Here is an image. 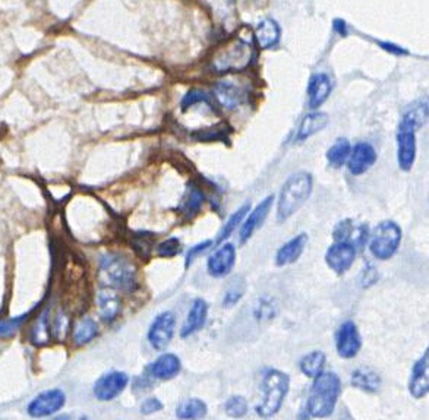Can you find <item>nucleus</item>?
<instances>
[{
	"label": "nucleus",
	"instance_id": "obj_1",
	"mask_svg": "<svg viewBox=\"0 0 429 420\" xmlns=\"http://www.w3.org/2000/svg\"><path fill=\"white\" fill-rule=\"evenodd\" d=\"M342 394V381L335 372H322L314 378L306 402L308 416L327 417L335 411Z\"/></svg>",
	"mask_w": 429,
	"mask_h": 420
},
{
	"label": "nucleus",
	"instance_id": "obj_2",
	"mask_svg": "<svg viewBox=\"0 0 429 420\" xmlns=\"http://www.w3.org/2000/svg\"><path fill=\"white\" fill-rule=\"evenodd\" d=\"M314 181L309 173L300 171L284 182L277 203V221L284 223L296 214L313 193Z\"/></svg>",
	"mask_w": 429,
	"mask_h": 420
},
{
	"label": "nucleus",
	"instance_id": "obj_3",
	"mask_svg": "<svg viewBox=\"0 0 429 420\" xmlns=\"http://www.w3.org/2000/svg\"><path fill=\"white\" fill-rule=\"evenodd\" d=\"M103 284L121 291H134L138 287L136 266L124 255L107 254L100 261Z\"/></svg>",
	"mask_w": 429,
	"mask_h": 420
},
{
	"label": "nucleus",
	"instance_id": "obj_4",
	"mask_svg": "<svg viewBox=\"0 0 429 420\" xmlns=\"http://www.w3.org/2000/svg\"><path fill=\"white\" fill-rule=\"evenodd\" d=\"M290 378L288 374L278 369H270L262 378L261 391L262 402L255 407L256 414L261 417H273L277 414L289 392Z\"/></svg>",
	"mask_w": 429,
	"mask_h": 420
},
{
	"label": "nucleus",
	"instance_id": "obj_5",
	"mask_svg": "<svg viewBox=\"0 0 429 420\" xmlns=\"http://www.w3.org/2000/svg\"><path fill=\"white\" fill-rule=\"evenodd\" d=\"M254 58V48L244 38H233L223 44L212 56V66L217 72H241Z\"/></svg>",
	"mask_w": 429,
	"mask_h": 420
},
{
	"label": "nucleus",
	"instance_id": "obj_6",
	"mask_svg": "<svg viewBox=\"0 0 429 420\" xmlns=\"http://www.w3.org/2000/svg\"><path fill=\"white\" fill-rule=\"evenodd\" d=\"M422 126L419 117L408 110L397 131V161L403 171H411L416 158V131Z\"/></svg>",
	"mask_w": 429,
	"mask_h": 420
},
{
	"label": "nucleus",
	"instance_id": "obj_7",
	"mask_svg": "<svg viewBox=\"0 0 429 420\" xmlns=\"http://www.w3.org/2000/svg\"><path fill=\"white\" fill-rule=\"evenodd\" d=\"M401 236V229L394 221H381L371 236L369 252L379 261H387L393 258L400 248Z\"/></svg>",
	"mask_w": 429,
	"mask_h": 420
},
{
	"label": "nucleus",
	"instance_id": "obj_8",
	"mask_svg": "<svg viewBox=\"0 0 429 420\" xmlns=\"http://www.w3.org/2000/svg\"><path fill=\"white\" fill-rule=\"evenodd\" d=\"M176 328V318L173 312L165 311L156 316L148 331V341L157 352H163L168 349V345L172 343Z\"/></svg>",
	"mask_w": 429,
	"mask_h": 420
},
{
	"label": "nucleus",
	"instance_id": "obj_9",
	"mask_svg": "<svg viewBox=\"0 0 429 420\" xmlns=\"http://www.w3.org/2000/svg\"><path fill=\"white\" fill-rule=\"evenodd\" d=\"M336 349L340 357L353 359L362 349V338L353 321H346L337 331Z\"/></svg>",
	"mask_w": 429,
	"mask_h": 420
},
{
	"label": "nucleus",
	"instance_id": "obj_10",
	"mask_svg": "<svg viewBox=\"0 0 429 420\" xmlns=\"http://www.w3.org/2000/svg\"><path fill=\"white\" fill-rule=\"evenodd\" d=\"M129 382V377L121 370L103 375L94 385V395L100 402H112L121 395Z\"/></svg>",
	"mask_w": 429,
	"mask_h": 420
},
{
	"label": "nucleus",
	"instance_id": "obj_11",
	"mask_svg": "<svg viewBox=\"0 0 429 420\" xmlns=\"http://www.w3.org/2000/svg\"><path fill=\"white\" fill-rule=\"evenodd\" d=\"M356 258V248L347 242H336L325 252V262L336 274L343 276L350 269Z\"/></svg>",
	"mask_w": 429,
	"mask_h": 420
},
{
	"label": "nucleus",
	"instance_id": "obj_12",
	"mask_svg": "<svg viewBox=\"0 0 429 420\" xmlns=\"http://www.w3.org/2000/svg\"><path fill=\"white\" fill-rule=\"evenodd\" d=\"M234 264H236L234 244L224 243L208 258L207 261L208 274L214 279H224L232 273Z\"/></svg>",
	"mask_w": 429,
	"mask_h": 420
},
{
	"label": "nucleus",
	"instance_id": "obj_13",
	"mask_svg": "<svg viewBox=\"0 0 429 420\" xmlns=\"http://www.w3.org/2000/svg\"><path fill=\"white\" fill-rule=\"evenodd\" d=\"M65 404V394L62 389H47L38 394L30 403L28 413L33 417H44L59 411Z\"/></svg>",
	"mask_w": 429,
	"mask_h": 420
},
{
	"label": "nucleus",
	"instance_id": "obj_14",
	"mask_svg": "<svg viewBox=\"0 0 429 420\" xmlns=\"http://www.w3.org/2000/svg\"><path fill=\"white\" fill-rule=\"evenodd\" d=\"M273 203H274V196L273 195L264 198V200H262L256 205V208L251 211L249 217L242 221V227H241V232H239V243L241 244H245L254 236V233L258 229H261L262 223H264L266 218L270 214Z\"/></svg>",
	"mask_w": 429,
	"mask_h": 420
},
{
	"label": "nucleus",
	"instance_id": "obj_15",
	"mask_svg": "<svg viewBox=\"0 0 429 420\" xmlns=\"http://www.w3.org/2000/svg\"><path fill=\"white\" fill-rule=\"evenodd\" d=\"M349 171L353 176H361L366 173L376 161L375 148L368 142H359L350 150L349 156Z\"/></svg>",
	"mask_w": 429,
	"mask_h": 420
},
{
	"label": "nucleus",
	"instance_id": "obj_16",
	"mask_svg": "<svg viewBox=\"0 0 429 420\" xmlns=\"http://www.w3.org/2000/svg\"><path fill=\"white\" fill-rule=\"evenodd\" d=\"M332 237L336 242H347L354 248H361L368 239V227L364 223L357 225L352 220H343L332 232Z\"/></svg>",
	"mask_w": 429,
	"mask_h": 420
},
{
	"label": "nucleus",
	"instance_id": "obj_17",
	"mask_svg": "<svg viewBox=\"0 0 429 420\" xmlns=\"http://www.w3.org/2000/svg\"><path fill=\"white\" fill-rule=\"evenodd\" d=\"M429 350L426 349L423 356L419 357V360L413 365L411 382H409V392L412 394L413 399H423L429 391Z\"/></svg>",
	"mask_w": 429,
	"mask_h": 420
},
{
	"label": "nucleus",
	"instance_id": "obj_18",
	"mask_svg": "<svg viewBox=\"0 0 429 420\" xmlns=\"http://www.w3.org/2000/svg\"><path fill=\"white\" fill-rule=\"evenodd\" d=\"M208 318V303L204 299H195L190 306L185 323L180 328V338H188L204 328Z\"/></svg>",
	"mask_w": 429,
	"mask_h": 420
},
{
	"label": "nucleus",
	"instance_id": "obj_19",
	"mask_svg": "<svg viewBox=\"0 0 429 420\" xmlns=\"http://www.w3.org/2000/svg\"><path fill=\"white\" fill-rule=\"evenodd\" d=\"M332 84L327 73H315L308 84V102L311 109H318L330 97Z\"/></svg>",
	"mask_w": 429,
	"mask_h": 420
},
{
	"label": "nucleus",
	"instance_id": "obj_20",
	"mask_svg": "<svg viewBox=\"0 0 429 420\" xmlns=\"http://www.w3.org/2000/svg\"><path fill=\"white\" fill-rule=\"evenodd\" d=\"M308 244V235L300 233L296 237L286 242L276 254V265L277 266H286L296 262L302 254L305 252V248Z\"/></svg>",
	"mask_w": 429,
	"mask_h": 420
},
{
	"label": "nucleus",
	"instance_id": "obj_21",
	"mask_svg": "<svg viewBox=\"0 0 429 420\" xmlns=\"http://www.w3.org/2000/svg\"><path fill=\"white\" fill-rule=\"evenodd\" d=\"M180 369H182L180 359L173 353L161 355L154 363L148 366L151 377L161 381H169L175 378L180 372Z\"/></svg>",
	"mask_w": 429,
	"mask_h": 420
},
{
	"label": "nucleus",
	"instance_id": "obj_22",
	"mask_svg": "<svg viewBox=\"0 0 429 420\" xmlns=\"http://www.w3.org/2000/svg\"><path fill=\"white\" fill-rule=\"evenodd\" d=\"M214 95L217 97V100L224 109L234 110L239 107L241 104L245 103L246 100V94L245 91L229 81H222L214 88Z\"/></svg>",
	"mask_w": 429,
	"mask_h": 420
},
{
	"label": "nucleus",
	"instance_id": "obj_23",
	"mask_svg": "<svg viewBox=\"0 0 429 420\" xmlns=\"http://www.w3.org/2000/svg\"><path fill=\"white\" fill-rule=\"evenodd\" d=\"M97 303H99L100 316L107 324H112L113 321H116L117 316L121 315V311H122L121 298H119L116 291L110 287H107L99 293Z\"/></svg>",
	"mask_w": 429,
	"mask_h": 420
},
{
	"label": "nucleus",
	"instance_id": "obj_24",
	"mask_svg": "<svg viewBox=\"0 0 429 420\" xmlns=\"http://www.w3.org/2000/svg\"><path fill=\"white\" fill-rule=\"evenodd\" d=\"M204 203H205V195H204L202 189L195 183H189V188L186 190V196L183 198V201H182L180 207L178 208V211L186 220H190V218H194L195 215H198V212L201 211Z\"/></svg>",
	"mask_w": 429,
	"mask_h": 420
},
{
	"label": "nucleus",
	"instance_id": "obj_25",
	"mask_svg": "<svg viewBox=\"0 0 429 420\" xmlns=\"http://www.w3.org/2000/svg\"><path fill=\"white\" fill-rule=\"evenodd\" d=\"M350 382L354 388L368 394H375L381 388V377L371 367H357L353 370Z\"/></svg>",
	"mask_w": 429,
	"mask_h": 420
},
{
	"label": "nucleus",
	"instance_id": "obj_26",
	"mask_svg": "<svg viewBox=\"0 0 429 420\" xmlns=\"http://www.w3.org/2000/svg\"><path fill=\"white\" fill-rule=\"evenodd\" d=\"M327 123L328 114L324 112H314L306 114L299 125L296 141H306L308 138H311L317 132L322 131L327 126Z\"/></svg>",
	"mask_w": 429,
	"mask_h": 420
},
{
	"label": "nucleus",
	"instance_id": "obj_27",
	"mask_svg": "<svg viewBox=\"0 0 429 420\" xmlns=\"http://www.w3.org/2000/svg\"><path fill=\"white\" fill-rule=\"evenodd\" d=\"M255 40L261 48H271L280 40V28L274 19H264L258 23L255 30Z\"/></svg>",
	"mask_w": 429,
	"mask_h": 420
},
{
	"label": "nucleus",
	"instance_id": "obj_28",
	"mask_svg": "<svg viewBox=\"0 0 429 420\" xmlns=\"http://www.w3.org/2000/svg\"><path fill=\"white\" fill-rule=\"evenodd\" d=\"M327 362V356L324 352L321 350H315L308 353L306 356H303L299 362V367L302 370V374H305L309 378H315L318 377L325 366Z\"/></svg>",
	"mask_w": 429,
	"mask_h": 420
},
{
	"label": "nucleus",
	"instance_id": "obj_29",
	"mask_svg": "<svg viewBox=\"0 0 429 420\" xmlns=\"http://www.w3.org/2000/svg\"><path fill=\"white\" fill-rule=\"evenodd\" d=\"M99 334V325L92 318H84L75 325L72 340L77 345H84L92 341Z\"/></svg>",
	"mask_w": 429,
	"mask_h": 420
},
{
	"label": "nucleus",
	"instance_id": "obj_30",
	"mask_svg": "<svg viewBox=\"0 0 429 420\" xmlns=\"http://www.w3.org/2000/svg\"><path fill=\"white\" fill-rule=\"evenodd\" d=\"M350 150H352V145L346 138L337 139L327 151V160L330 166L335 168L343 167L350 156Z\"/></svg>",
	"mask_w": 429,
	"mask_h": 420
},
{
	"label": "nucleus",
	"instance_id": "obj_31",
	"mask_svg": "<svg viewBox=\"0 0 429 420\" xmlns=\"http://www.w3.org/2000/svg\"><path fill=\"white\" fill-rule=\"evenodd\" d=\"M249 210H251V203H245L244 205H241L239 208H237V210L229 217V220L223 225V227H222V230H220V233H219V236H217V240H216L217 244L223 243V242H224V240H226V239H227L237 227L241 226V223L245 220V217H246V214L249 212Z\"/></svg>",
	"mask_w": 429,
	"mask_h": 420
},
{
	"label": "nucleus",
	"instance_id": "obj_32",
	"mask_svg": "<svg viewBox=\"0 0 429 420\" xmlns=\"http://www.w3.org/2000/svg\"><path fill=\"white\" fill-rule=\"evenodd\" d=\"M176 416L179 419H204L207 416V404L200 399H188L179 404Z\"/></svg>",
	"mask_w": 429,
	"mask_h": 420
},
{
	"label": "nucleus",
	"instance_id": "obj_33",
	"mask_svg": "<svg viewBox=\"0 0 429 420\" xmlns=\"http://www.w3.org/2000/svg\"><path fill=\"white\" fill-rule=\"evenodd\" d=\"M227 129H224V125L223 123H220V125L217 126H212V128H204V129H200V131H195L192 134L194 139L197 141H201V142H211V141H223V139H227Z\"/></svg>",
	"mask_w": 429,
	"mask_h": 420
},
{
	"label": "nucleus",
	"instance_id": "obj_34",
	"mask_svg": "<svg viewBox=\"0 0 429 420\" xmlns=\"http://www.w3.org/2000/svg\"><path fill=\"white\" fill-rule=\"evenodd\" d=\"M245 290H246V284L244 283L242 279H237L236 281L233 280V283L227 287L226 293H224V298H223V305L226 308H230L233 305H236L237 302H239L244 294H245Z\"/></svg>",
	"mask_w": 429,
	"mask_h": 420
},
{
	"label": "nucleus",
	"instance_id": "obj_35",
	"mask_svg": "<svg viewBox=\"0 0 429 420\" xmlns=\"http://www.w3.org/2000/svg\"><path fill=\"white\" fill-rule=\"evenodd\" d=\"M224 410L229 417L239 419L248 413V403L242 395H232L224 404Z\"/></svg>",
	"mask_w": 429,
	"mask_h": 420
},
{
	"label": "nucleus",
	"instance_id": "obj_36",
	"mask_svg": "<svg viewBox=\"0 0 429 420\" xmlns=\"http://www.w3.org/2000/svg\"><path fill=\"white\" fill-rule=\"evenodd\" d=\"M198 103H207V104H210V107H212L210 98H208V95L205 92H202L200 90H190L182 98L180 109H182V112H186L188 109H190L194 104H198Z\"/></svg>",
	"mask_w": 429,
	"mask_h": 420
},
{
	"label": "nucleus",
	"instance_id": "obj_37",
	"mask_svg": "<svg viewBox=\"0 0 429 420\" xmlns=\"http://www.w3.org/2000/svg\"><path fill=\"white\" fill-rule=\"evenodd\" d=\"M180 251H182V244L178 237H170L157 246V255L161 258H173L179 255Z\"/></svg>",
	"mask_w": 429,
	"mask_h": 420
},
{
	"label": "nucleus",
	"instance_id": "obj_38",
	"mask_svg": "<svg viewBox=\"0 0 429 420\" xmlns=\"http://www.w3.org/2000/svg\"><path fill=\"white\" fill-rule=\"evenodd\" d=\"M49 312H44L41 316H40V319L37 321V324L34 325V335H33V340H34V343H37V344H44V343H47L49 340V331H50V328H49Z\"/></svg>",
	"mask_w": 429,
	"mask_h": 420
},
{
	"label": "nucleus",
	"instance_id": "obj_39",
	"mask_svg": "<svg viewBox=\"0 0 429 420\" xmlns=\"http://www.w3.org/2000/svg\"><path fill=\"white\" fill-rule=\"evenodd\" d=\"M50 327H52L50 331H52L53 337L58 338V340H63L67 335V331H69V318H67V315L63 313V312L58 313Z\"/></svg>",
	"mask_w": 429,
	"mask_h": 420
},
{
	"label": "nucleus",
	"instance_id": "obj_40",
	"mask_svg": "<svg viewBox=\"0 0 429 420\" xmlns=\"http://www.w3.org/2000/svg\"><path fill=\"white\" fill-rule=\"evenodd\" d=\"M26 319H27V315H22V316L13 318V319H0V337H8V335L13 334Z\"/></svg>",
	"mask_w": 429,
	"mask_h": 420
},
{
	"label": "nucleus",
	"instance_id": "obj_41",
	"mask_svg": "<svg viewBox=\"0 0 429 420\" xmlns=\"http://www.w3.org/2000/svg\"><path fill=\"white\" fill-rule=\"evenodd\" d=\"M212 244H214L212 240H204V242H201V243L192 246V248H190V249L188 251V255H186V259H185V266L189 268L190 265H192V262L195 261V258H197L198 255H201L202 252H205L208 248H211Z\"/></svg>",
	"mask_w": 429,
	"mask_h": 420
},
{
	"label": "nucleus",
	"instance_id": "obj_42",
	"mask_svg": "<svg viewBox=\"0 0 429 420\" xmlns=\"http://www.w3.org/2000/svg\"><path fill=\"white\" fill-rule=\"evenodd\" d=\"M161 409H163V403L156 397H150L141 404V411L144 414H151V413L160 411Z\"/></svg>",
	"mask_w": 429,
	"mask_h": 420
},
{
	"label": "nucleus",
	"instance_id": "obj_43",
	"mask_svg": "<svg viewBox=\"0 0 429 420\" xmlns=\"http://www.w3.org/2000/svg\"><path fill=\"white\" fill-rule=\"evenodd\" d=\"M271 308H273V306H271L270 303H262V305L258 306L256 315H258L259 318H271V316L274 315V312H273ZM258 316H256V318H258Z\"/></svg>",
	"mask_w": 429,
	"mask_h": 420
},
{
	"label": "nucleus",
	"instance_id": "obj_44",
	"mask_svg": "<svg viewBox=\"0 0 429 420\" xmlns=\"http://www.w3.org/2000/svg\"><path fill=\"white\" fill-rule=\"evenodd\" d=\"M379 45L384 48V50H387V52H391V53H394V55H406L408 52L406 50H403L401 47H398V45H394V44H391V43H379Z\"/></svg>",
	"mask_w": 429,
	"mask_h": 420
},
{
	"label": "nucleus",
	"instance_id": "obj_45",
	"mask_svg": "<svg viewBox=\"0 0 429 420\" xmlns=\"http://www.w3.org/2000/svg\"><path fill=\"white\" fill-rule=\"evenodd\" d=\"M335 28H336V31H337L339 34H342V36H346V34H347L344 21H339V19L335 21Z\"/></svg>",
	"mask_w": 429,
	"mask_h": 420
}]
</instances>
